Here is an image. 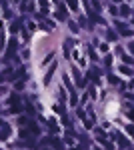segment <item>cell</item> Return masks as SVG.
<instances>
[{
    "label": "cell",
    "instance_id": "cell-1",
    "mask_svg": "<svg viewBox=\"0 0 134 150\" xmlns=\"http://www.w3.org/2000/svg\"><path fill=\"white\" fill-rule=\"evenodd\" d=\"M8 136H10V130H8V126L4 128V130H0V138H2V140H6Z\"/></svg>",
    "mask_w": 134,
    "mask_h": 150
},
{
    "label": "cell",
    "instance_id": "cell-2",
    "mask_svg": "<svg viewBox=\"0 0 134 150\" xmlns=\"http://www.w3.org/2000/svg\"><path fill=\"white\" fill-rule=\"evenodd\" d=\"M68 4H70V8H76V0H68Z\"/></svg>",
    "mask_w": 134,
    "mask_h": 150
}]
</instances>
